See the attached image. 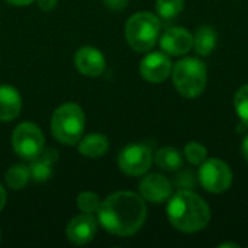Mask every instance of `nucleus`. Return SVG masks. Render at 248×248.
I'll return each mask as SVG.
<instances>
[{
    "instance_id": "obj_1",
    "label": "nucleus",
    "mask_w": 248,
    "mask_h": 248,
    "mask_svg": "<svg viewBox=\"0 0 248 248\" xmlns=\"http://www.w3.org/2000/svg\"><path fill=\"white\" fill-rule=\"evenodd\" d=\"M99 224L109 234L131 237L137 234L147 221V205L142 196L121 190L109 195L97 211Z\"/></svg>"
},
{
    "instance_id": "obj_2",
    "label": "nucleus",
    "mask_w": 248,
    "mask_h": 248,
    "mask_svg": "<svg viewBox=\"0 0 248 248\" xmlns=\"http://www.w3.org/2000/svg\"><path fill=\"white\" fill-rule=\"evenodd\" d=\"M166 212L173 228L185 234L199 232L211 221V208L206 201L186 189H180L170 196Z\"/></svg>"
},
{
    "instance_id": "obj_3",
    "label": "nucleus",
    "mask_w": 248,
    "mask_h": 248,
    "mask_svg": "<svg viewBox=\"0 0 248 248\" xmlns=\"http://www.w3.org/2000/svg\"><path fill=\"white\" fill-rule=\"evenodd\" d=\"M171 78L176 90L183 97L196 99L205 92L208 70L202 60L196 57H186L174 64Z\"/></svg>"
},
{
    "instance_id": "obj_4",
    "label": "nucleus",
    "mask_w": 248,
    "mask_h": 248,
    "mask_svg": "<svg viewBox=\"0 0 248 248\" xmlns=\"http://www.w3.org/2000/svg\"><path fill=\"white\" fill-rule=\"evenodd\" d=\"M86 116L77 103H64L55 109L51 118V132L64 145H74L84 132Z\"/></svg>"
},
{
    "instance_id": "obj_5",
    "label": "nucleus",
    "mask_w": 248,
    "mask_h": 248,
    "mask_svg": "<svg viewBox=\"0 0 248 248\" xmlns=\"http://www.w3.org/2000/svg\"><path fill=\"white\" fill-rule=\"evenodd\" d=\"M160 19L151 12L134 13L125 25V39L137 52H148L160 36Z\"/></svg>"
},
{
    "instance_id": "obj_6",
    "label": "nucleus",
    "mask_w": 248,
    "mask_h": 248,
    "mask_svg": "<svg viewBox=\"0 0 248 248\" xmlns=\"http://www.w3.org/2000/svg\"><path fill=\"white\" fill-rule=\"evenodd\" d=\"M12 147L19 158L32 161L45 150V137L39 126L32 122H23L12 134Z\"/></svg>"
},
{
    "instance_id": "obj_7",
    "label": "nucleus",
    "mask_w": 248,
    "mask_h": 248,
    "mask_svg": "<svg viewBox=\"0 0 248 248\" xmlns=\"http://www.w3.org/2000/svg\"><path fill=\"white\" fill-rule=\"evenodd\" d=\"M198 179L202 187L215 195L225 193L232 185V171L221 158H206L198 171Z\"/></svg>"
},
{
    "instance_id": "obj_8",
    "label": "nucleus",
    "mask_w": 248,
    "mask_h": 248,
    "mask_svg": "<svg viewBox=\"0 0 248 248\" xmlns=\"http://www.w3.org/2000/svg\"><path fill=\"white\" fill-rule=\"evenodd\" d=\"M153 150L145 144H129L118 157L119 169L128 176H144L153 166Z\"/></svg>"
},
{
    "instance_id": "obj_9",
    "label": "nucleus",
    "mask_w": 248,
    "mask_h": 248,
    "mask_svg": "<svg viewBox=\"0 0 248 248\" xmlns=\"http://www.w3.org/2000/svg\"><path fill=\"white\" fill-rule=\"evenodd\" d=\"M171 70L173 62L170 55L160 51L147 54L140 64V73L142 78L150 83H163L169 78V76H171Z\"/></svg>"
},
{
    "instance_id": "obj_10",
    "label": "nucleus",
    "mask_w": 248,
    "mask_h": 248,
    "mask_svg": "<svg viewBox=\"0 0 248 248\" xmlns=\"http://www.w3.org/2000/svg\"><path fill=\"white\" fill-rule=\"evenodd\" d=\"M140 193L144 201L151 203H163L173 195L171 182L158 173L145 176L140 183Z\"/></svg>"
},
{
    "instance_id": "obj_11",
    "label": "nucleus",
    "mask_w": 248,
    "mask_h": 248,
    "mask_svg": "<svg viewBox=\"0 0 248 248\" xmlns=\"http://www.w3.org/2000/svg\"><path fill=\"white\" fill-rule=\"evenodd\" d=\"M160 46L167 55H186L193 46V35L186 28H169L160 38Z\"/></svg>"
},
{
    "instance_id": "obj_12",
    "label": "nucleus",
    "mask_w": 248,
    "mask_h": 248,
    "mask_svg": "<svg viewBox=\"0 0 248 248\" xmlns=\"http://www.w3.org/2000/svg\"><path fill=\"white\" fill-rule=\"evenodd\" d=\"M97 231V222L90 214H80L74 217L65 228V235L70 243L76 246H84L90 243Z\"/></svg>"
},
{
    "instance_id": "obj_13",
    "label": "nucleus",
    "mask_w": 248,
    "mask_h": 248,
    "mask_svg": "<svg viewBox=\"0 0 248 248\" xmlns=\"http://www.w3.org/2000/svg\"><path fill=\"white\" fill-rule=\"evenodd\" d=\"M78 73L86 77H99L106 68V60L103 54L94 46H81L74 57Z\"/></svg>"
},
{
    "instance_id": "obj_14",
    "label": "nucleus",
    "mask_w": 248,
    "mask_h": 248,
    "mask_svg": "<svg viewBox=\"0 0 248 248\" xmlns=\"http://www.w3.org/2000/svg\"><path fill=\"white\" fill-rule=\"evenodd\" d=\"M22 97L17 89L10 84L0 86V121L10 122L20 115Z\"/></svg>"
},
{
    "instance_id": "obj_15",
    "label": "nucleus",
    "mask_w": 248,
    "mask_h": 248,
    "mask_svg": "<svg viewBox=\"0 0 248 248\" xmlns=\"http://www.w3.org/2000/svg\"><path fill=\"white\" fill-rule=\"evenodd\" d=\"M58 160V153L52 148L44 150L35 160L31 161V179L35 182H46L54 170V166Z\"/></svg>"
},
{
    "instance_id": "obj_16",
    "label": "nucleus",
    "mask_w": 248,
    "mask_h": 248,
    "mask_svg": "<svg viewBox=\"0 0 248 248\" xmlns=\"http://www.w3.org/2000/svg\"><path fill=\"white\" fill-rule=\"evenodd\" d=\"M77 144L80 154L87 158H99L109 151V140L102 134H90Z\"/></svg>"
},
{
    "instance_id": "obj_17",
    "label": "nucleus",
    "mask_w": 248,
    "mask_h": 248,
    "mask_svg": "<svg viewBox=\"0 0 248 248\" xmlns=\"http://www.w3.org/2000/svg\"><path fill=\"white\" fill-rule=\"evenodd\" d=\"M217 41H218V33L215 28L209 25H202L196 29L193 35V48L198 55L208 57L212 54L214 48L217 46Z\"/></svg>"
},
{
    "instance_id": "obj_18",
    "label": "nucleus",
    "mask_w": 248,
    "mask_h": 248,
    "mask_svg": "<svg viewBox=\"0 0 248 248\" xmlns=\"http://www.w3.org/2000/svg\"><path fill=\"white\" fill-rule=\"evenodd\" d=\"M155 164L164 171H179L183 167V154L174 147H163L155 154Z\"/></svg>"
},
{
    "instance_id": "obj_19",
    "label": "nucleus",
    "mask_w": 248,
    "mask_h": 248,
    "mask_svg": "<svg viewBox=\"0 0 248 248\" xmlns=\"http://www.w3.org/2000/svg\"><path fill=\"white\" fill-rule=\"evenodd\" d=\"M31 180V169L26 164H16L6 171V183L13 190L23 189Z\"/></svg>"
},
{
    "instance_id": "obj_20",
    "label": "nucleus",
    "mask_w": 248,
    "mask_h": 248,
    "mask_svg": "<svg viewBox=\"0 0 248 248\" xmlns=\"http://www.w3.org/2000/svg\"><path fill=\"white\" fill-rule=\"evenodd\" d=\"M183 155L186 157V160L193 164V166H201L206 158H208V150L203 144L198 142V141H190L186 144Z\"/></svg>"
},
{
    "instance_id": "obj_21",
    "label": "nucleus",
    "mask_w": 248,
    "mask_h": 248,
    "mask_svg": "<svg viewBox=\"0 0 248 248\" xmlns=\"http://www.w3.org/2000/svg\"><path fill=\"white\" fill-rule=\"evenodd\" d=\"M185 7V0H157L155 9L160 17L163 19H174L179 13H182Z\"/></svg>"
},
{
    "instance_id": "obj_22",
    "label": "nucleus",
    "mask_w": 248,
    "mask_h": 248,
    "mask_svg": "<svg viewBox=\"0 0 248 248\" xmlns=\"http://www.w3.org/2000/svg\"><path fill=\"white\" fill-rule=\"evenodd\" d=\"M234 108L240 121L248 126V84L241 86L234 96Z\"/></svg>"
},
{
    "instance_id": "obj_23",
    "label": "nucleus",
    "mask_w": 248,
    "mask_h": 248,
    "mask_svg": "<svg viewBox=\"0 0 248 248\" xmlns=\"http://www.w3.org/2000/svg\"><path fill=\"white\" fill-rule=\"evenodd\" d=\"M100 203V198L93 192H83L77 196V208L84 214H97Z\"/></svg>"
},
{
    "instance_id": "obj_24",
    "label": "nucleus",
    "mask_w": 248,
    "mask_h": 248,
    "mask_svg": "<svg viewBox=\"0 0 248 248\" xmlns=\"http://www.w3.org/2000/svg\"><path fill=\"white\" fill-rule=\"evenodd\" d=\"M176 185H177V187H180V189H186V190L193 189L195 185H196L195 173L190 171V170H183V171H180V174L176 177Z\"/></svg>"
},
{
    "instance_id": "obj_25",
    "label": "nucleus",
    "mask_w": 248,
    "mask_h": 248,
    "mask_svg": "<svg viewBox=\"0 0 248 248\" xmlns=\"http://www.w3.org/2000/svg\"><path fill=\"white\" fill-rule=\"evenodd\" d=\"M129 0H103V3L112 10H122L128 6Z\"/></svg>"
},
{
    "instance_id": "obj_26",
    "label": "nucleus",
    "mask_w": 248,
    "mask_h": 248,
    "mask_svg": "<svg viewBox=\"0 0 248 248\" xmlns=\"http://www.w3.org/2000/svg\"><path fill=\"white\" fill-rule=\"evenodd\" d=\"M38 7L44 12H49L57 6V0H36Z\"/></svg>"
},
{
    "instance_id": "obj_27",
    "label": "nucleus",
    "mask_w": 248,
    "mask_h": 248,
    "mask_svg": "<svg viewBox=\"0 0 248 248\" xmlns=\"http://www.w3.org/2000/svg\"><path fill=\"white\" fill-rule=\"evenodd\" d=\"M9 4H13V6H17V7H22V6H29L31 3H33L35 0H6Z\"/></svg>"
},
{
    "instance_id": "obj_28",
    "label": "nucleus",
    "mask_w": 248,
    "mask_h": 248,
    "mask_svg": "<svg viewBox=\"0 0 248 248\" xmlns=\"http://www.w3.org/2000/svg\"><path fill=\"white\" fill-rule=\"evenodd\" d=\"M241 154L246 158V161H248V134L244 137V140L241 142Z\"/></svg>"
},
{
    "instance_id": "obj_29",
    "label": "nucleus",
    "mask_w": 248,
    "mask_h": 248,
    "mask_svg": "<svg viewBox=\"0 0 248 248\" xmlns=\"http://www.w3.org/2000/svg\"><path fill=\"white\" fill-rule=\"evenodd\" d=\"M6 199H7L6 190H4V189H3V186L0 185V211L4 208V205H6Z\"/></svg>"
},
{
    "instance_id": "obj_30",
    "label": "nucleus",
    "mask_w": 248,
    "mask_h": 248,
    "mask_svg": "<svg viewBox=\"0 0 248 248\" xmlns=\"http://www.w3.org/2000/svg\"><path fill=\"white\" fill-rule=\"evenodd\" d=\"M219 248H240V244H237V243H222V244H219L218 246Z\"/></svg>"
},
{
    "instance_id": "obj_31",
    "label": "nucleus",
    "mask_w": 248,
    "mask_h": 248,
    "mask_svg": "<svg viewBox=\"0 0 248 248\" xmlns=\"http://www.w3.org/2000/svg\"><path fill=\"white\" fill-rule=\"evenodd\" d=\"M0 240H1V234H0Z\"/></svg>"
}]
</instances>
